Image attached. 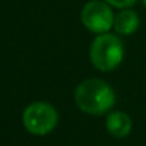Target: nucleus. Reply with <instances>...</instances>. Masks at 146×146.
<instances>
[{
    "mask_svg": "<svg viewBox=\"0 0 146 146\" xmlns=\"http://www.w3.org/2000/svg\"><path fill=\"white\" fill-rule=\"evenodd\" d=\"M125 47L119 36L112 33H102L95 37L90 44L89 57L92 64L100 72L115 70L123 60Z\"/></svg>",
    "mask_w": 146,
    "mask_h": 146,
    "instance_id": "nucleus-2",
    "label": "nucleus"
},
{
    "mask_svg": "<svg viewBox=\"0 0 146 146\" xmlns=\"http://www.w3.org/2000/svg\"><path fill=\"white\" fill-rule=\"evenodd\" d=\"M143 5H145V6H146V0H143Z\"/></svg>",
    "mask_w": 146,
    "mask_h": 146,
    "instance_id": "nucleus-8",
    "label": "nucleus"
},
{
    "mask_svg": "<svg viewBox=\"0 0 146 146\" xmlns=\"http://www.w3.org/2000/svg\"><path fill=\"white\" fill-rule=\"evenodd\" d=\"M115 92L112 86L98 78L82 80L75 90L76 106L88 115H103L115 105Z\"/></svg>",
    "mask_w": 146,
    "mask_h": 146,
    "instance_id": "nucleus-1",
    "label": "nucleus"
},
{
    "mask_svg": "<svg viewBox=\"0 0 146 146\" xmlns=\"http://www.w3.org/2000/svg\"><path fill=\"white\" fill-rule=\"evenodd\" d=\"M80 20L89 32L102 35L108 33L113 27L115 17L110 5L105 0H90L82 9Z\"/></svg>",
    "mask_w": 146,
    "mask_h": 146,
    "instance_id": "nucleus-4",
    "label": "nucleus"
},
{
    "mask_svg": "<svg viewBox=\"0 0 146 146\" xmlns=\"http://www.w3.org/2000/svg\"><path fill=\"white\" fill-rule=\"evenodd\" d=\"M105 2L117 9H127V7L133 6L137 0H105Z\"/></svg>",
    "mask_w": 146,
    "mask_h": 146,
    "instance_id": "nucleus-7",
    "label": "nucleus"
},
{
    "mask_svg": "<svg viewBox=\"0 0 146 146\" xmlns=\"http://www.w3.org/2000/svg\"><path fill=\"white\" fill-rule=\"evenodd\" d=\"M106 129L115 137H126L132 130V119L125 112H110L106 119Z\"/></svg>",
    "mask_w": 146,
    "mask_h": 146,
    "instance_id": "nucleus-5",
    "label": "nucleus"
},
{
    "mask_svg": "<svg viewBox=\"0 0 146 146\" xmlns=\"http://www.w3.org/2000/svg\"><path fill=\"white\" fill-rule=\"evenodd\" d=\"M23 125L27 132L37 136H44L50 133L57 125L56 109L46 102L30 103L23 112Z\"/></svg>",
    "mask_w": 146,
    "mask_h": 146,
    "instance_id": "nucleus-3",
    "label": "nucleus"
},
{
    "mask_svg": "<svg viewBox=\"0 0 146 146\" xmlns=\"http://www.w3.org/2000/svg\"><path fill=\"white\" fill-rule=\"evenodd\" d=\"M113 27L115 32L123 36H129L132 33H135L139 27V16L136 12L130 10V9H125L122 12H119L115 16V22H113Z\"/></svg>",
    "mask_w": 146,
    "mask_h": 146,
    "instance_id": "nucleus-6",
    "label": "nucleus"
}]
</instances>
